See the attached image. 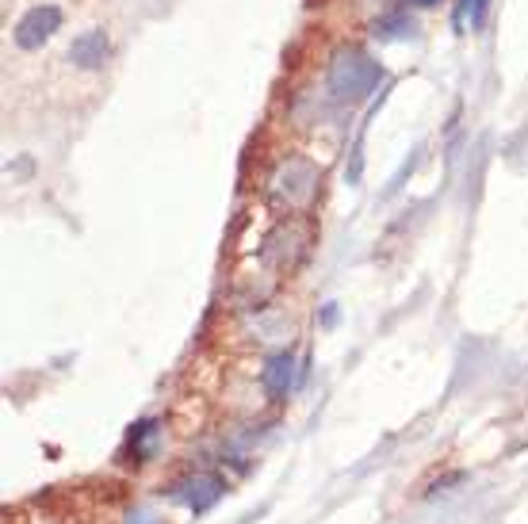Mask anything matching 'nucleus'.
I'll return each instance as SVG.
<instances>
[{
	"label": "nucleus",
	"mask_w": 528,
	"mask_h": 524,
	"mask_svg": "<svg viewBox=\"0 0 528 524\" xmlns=\"http://www.w3.org/2000/svg\"><path fill=\"white\" fill-rule=\"evenodd\" d=\"M318 188H322L318 165L307 157H287L272 169L268 184H264V196L280 215H307L318 199Z\"/></svg>",
	"instance_id": "f257e3e1"
},
{
	"label": "nucleus",
	"mask_w": 528,
	"mask_h": 524,
	"mask_svg": "<svg viewBox=\"0 0 528 524\" xmlns=\"http://www.w3.org/2000/svg\"><path fill=\"white\" fill-rule=\"evenodd\" d=\"M383 81V66L375 62L368 50L360 46H341L333 50L330 73H326V88H330L333 100H364L372 96L375 85Z\"/></svg>",
	"instance_id": "f03ea898"
},
{
	"label": "nucleus",
	"mask_w": 528,
	"mask_h": 524,
	"mask_svg": "<svg viewBox=\"0 0 528 524\" xmlns=\"http://www.w3.org/2000/svg\"><path fill=\"white\" fill-rule=\"evenodd\" d=\"M310 226L303 219H295V215H287L284 222H276L272 230H268V238L261 245V261L276 272V276H291V272H299V264L307 261L310 253Z\"/></svg>",
	"instance_id": "7ed1b4c3"
},
{
	"label": "nucleus",
	"mask_w": 528,
	"mask_h": 524,
	"mask_svg": "<svg viewBox=\"0 0 528 524\" xmlns=\"http://www.w3.org/2000/svg\"><path fill=\"white\" fill-rule=\"evenodd\" d=\"M62 27V12L54 4H35L20 23H16V46L20 50H39L54 39V31Z\"/></svg>",
	"instance_id": "20e7f679"
},
{
	"label": "nucleus",
	"mask_w": 528,
	"mask_h": 524,
	"mask_svg": "<svg viewBox=\"0 0 528 524\" xmlns=\"http://www.w3.org/2000/svg\"><path fill=\"white\" fill-rule=\"evenodd\" d=\"M222 494H226V479L215 475V471H203V475H192V479H184L173 486V498L188 505L192 513H207Z\"/></svg>",
	"instance_id": "39448f33"
},
{
	"label": "nucleus",
	"mask_w": 528,
	"mask_h": 524,
	"mask_svg": "<svg viewBox=\"0 0 528 524\" xmlns=\"http://www.w3.org/2000/svg\"><path fill=\"white\" fill-rule=\"evenodd\" d=\"M111 54V43H108V31H100V27H92L85 35H77L73 46H69V62L77 69H100L108 62Z\"/></svg>",
	"instance_id": "423d86ee"
},
{
	"label": "nucleus",
	"mask_w": 528,
	"mask_h": 524,
	"mask_svg": "<svg viewBox=\"0 0 528 524\" xmlns=\"http://www.w3.org/2000/svg\"><path fill=\"white\" fill-rule=\"evenodd\" d=\"M299 375H295V360H291V352H276V356H268L261 368V387L272 398H284L291 391V383H295Z\"/></svg>",
	"instance_id": "0eeeda50"
},
{
	"label": "nucleus",
	"mask_w": 528,
	"mask_h": 524,
	"mask_svg": "<svg viewBox=\"0 0 528 524\" xmlns=\"http://www.w3.org/2000/svg\"><path fill=\"white\" fill-rule=\"evenodd\" d=\"M154 437H157V421H138V425H131L123 456H127V452H134L131 463H146V456L154 452Z\"/></svg>",
	"instance_id": "6e6552de"
},
{
	"label": "nucleus",
	"mask_w": 528,
	"mask_h": 524,
	"mask_svg": "<svg viewBox=\"0 0 528 524\" xmlns=\"http://www.w3.org/2000/svg\"><path fill=\"white\" fill-rule=\"evenodd\" d=\"M410 31H414V23L406 20V16H391V20L375 23V39H387V43H391V39H406Z\"/></svg>",
	"instance_id": "1a4fd4ad"
},
{
	"label": "nucleus",
	"mask_w": 528,
	"mask_h": 524,
	"mask_svg": "<svg viewBox=\"0 0 528 524\" xmlns=\"http://www.w3.org/2000/svg\"><path fill=\"white\" fill-rule=\"evenodd\" d=\"M486 12V0H463L460 4V20H471V27H479Z\"/></svg>",
	"instance_id": "9d476101"
}]
</instances>
